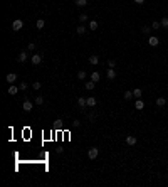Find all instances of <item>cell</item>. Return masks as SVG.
Listing matches in <instances>:
<instances>
[{
    "mask_svg": "<svg viewBox=\"0 0 168 187\" xmlns=\"http://www.w3.org/2000/svg\"><path fill=\"white\" fill-rule=\"evenodd\" d=\"M94 84H96L94 81H86V89H89V91H91V89H94Z\"/></svg>",
    "mask_w": 168,
    "mask_h": 187,
    "instance_id": "d6986e66",
    "label": "cell"
},
{
    "mask_svg": "<svg viewBox=\"0 0 168 187\" xmlns=\"http://www.w3.org/2000/svg\"><path fill=\"white\" fill-rule=\"evenodd\" d=\"M89 29H91V30H96V29H98V22H96V20H91V22H89Z\"/></svg>",
    "mask_w": 168,
    "mask_h": 187,
    "instance_id": "603a6c76",
    "label": "cell"
},
{
    "mask_svg": "<svg viewBox=\"0 0 168 187\" xmlns=\"http://www.w3.org/2000/svg\"><path fill=\"white\" fill-rule=\"evenodd\" d=\"M108 79H116V71H114V67H109L108 69Z\"/></svg>",
    "mask_w": 168,
    "mask_h": 187,
    "instance_id": "52a82bcc",
    "label": "cell"
},
{
    "mask_svg": "<svg viewBox=\"0 0 168 187\" xmlns=\"http://www.w3.org/2000/svg\"><path fill=\"white\" fill-rule=\"evenodd\" d=\"M27 59H29V54H27V52H24V51H22V52L19 54V61H20V63H25Z\"/></svg>",
    "mask_w": 168,
    "mask_h": 187,
    "instance_id": "4fadbf2b",
    "label": "cell"
},
{
    "mask_svg": "<svg viewBox=\"0 0 168 187\" xmlns=\"http://www.w3.org/2000/svg\"><path fill=\"white\" fill-rule=\"evenodd\" d=\"M19 88H20V89H22V91H25V89L29 88V84H27V83H25V81H24V83H20V86H19Z\"/></svg>",
    "mask_w": 168,
    "mask_h": 187,
    "instance_id": "f1b7e54d",
    "label": "cell"
},
{
    "mask_svg": "<svg viewBox=\"0 0 168 187\" xmlns=\"http://www.w3.org/2000/svg\"><path fill=\"white\" fill-rule=\"evenodd\" d=\"M77 105H79L81 108H86L88 106V99L86 98H77Z\"/></svg>",
    "mask_w": 168,
    "mask_h": 187,
    "instance_id": "5bb4252c",
    "label": "cell"
},
{
    "mask_svg": "<svg viewBox=\"0 0 168 187\" xmlns=\"http://www.w3.org/2000/svg\"><path fill=\"white\" fill-rule=\"evenodd\" d=\"M89 63H91L92 66H96V64L99 63V57L96 56V54H91V56H89Z\"/></svg>",
    "mask_w": 168,
    "mask_h": 187,
    "instance_id": "ba28073f",
    "label": "cell"
},
{
    "mask_svg": "<svg viewBox=\"0 0 168 187\" xmlns=\"http://www.w3.org/2000/svg\"><path fill=\"white\" fill-rule=\"evenodd\" d=\"M165 105H166V99L163 98V96L156 98V106H160V108H162V106H165Z\"/></svg>",
    "mask_w": 168,
    "mask_h": 187,
    "instance_id": "30bf717a",
    "label": "cell"
},
{
    "mask_svg": "<svg viewBox=\"0 0 168 187\" xmlns=\"http://www.w3.org/2000/svg\"><path fill=\"white\" fill-rule=\"evenodd\" d=\"M44 26H45V20H44V19H37L35 27H37V29H44Z\"/></svg>",
    "mask_w": 168,
    "mask_h": 187,
    "instance_id": "9a60e30c",
    "label": "cell"
},
{
    "mask_svg": "<svg viewBox=\"0 0 168 187\" xmlns=\"http://www.w3.org/2000/svg\"><path fill=\"white\" fill-rule=\"evenodd\" d=\"M22 108H24V111L25 113H29V111H32V108H34V105H32V101H24V105H22Z\"/></svg>",
    "mask_w": 168,
    "mask_h": 187,
    "instance_id": "8992f818",
    "label": "cell"
},
{
    "mask_svg": "<svg viewBox=\"0 0 168 187\" xmlns=\"http://www.w3.org/2000/svg\"><path fill=\"white\" fill-rule=\"evenodd\" d=\"M24 27V20L22 19H15V20H14V22H12V30H20V29H22Z\"/></svg>",
    "mask_w": 168,
    "mask_h": 187,
    "instance_id": "6da1fadb",
    "label": "cell"
},
{
    "mask_svg": "<svg viewBox=\"0 0 168 187\" xmlns=\"http://www.w3.org/2000/svg\"><path fill=\"white\" fill-rule=\"evenodd\" d=\"M135 108H136V110H143V108H145V103H143V101H141V98H140V99H138V101H136V103H135Z\"/></svg>",
    "mask_w": 168,
    "mask_h": 187,
    "instance_id": "ac0fdd59",
    "label": "cell"
},
{
    "mask_svg": "<svg viewBox=\"0 0 168 187\" xmlns=\"http://www.w3.org/2000/svg\"><path fill=\"white\" fill-rule=\"evenodd\" d=\"M108 66H109V67H114V66H116V61L109 59V61H108Z\"/></svg>",
    "mask_w": 168,
    "mask_h": 187,
    "instance_id": "1f68e13d",
    "label": "cell"
},
{
    "mask_svg": "<svg viewBox=\"0 0 168 187\" xmlns=\"http://www.w3.org/2000/svg\"><path fill=\"white\" fill-rule=\"evenodd\" d=\"M99 79H101V74L98 73V71H94V73L91 74V81H94V83H98Z\"/></svg>",
    "mask_w": 168,
    "mask_h": 187,
    "instance_id": "7c38bea8",
    "label": "cell"
},
{
    "mask_svg": "<svg viewBox=\"0 0 168 187\" xmlns=\"http://www.w3.org/2000/svg\"><path fill=\"white\" fill-rule=\"evenodd\" d=\"M135 2H136L138 5H143V3H145V0H135Z\"/></svg>",
    "mask_w": 168,
    "mask_h": 187,
    "instance_id": "836d02e7",
    "label": "cell"
},
{
    "mask_svg": "<svg viewBox=\"0 0 168 187\" xmlns=\"http://www.w3.org/2000/svg\"><path fill=\"white\" fill-rule=\"evenodd\" d=\"M19 89H20V88H17V86L10 84V86H9V91H7V93H9V95H17V93H19Z\"/></svg>",
    "mask_w": 168,
    "mask_h": 187,
    "instance_id": "9c48e42d",
    "label": "cell"
},
{
    "mask_svg": "<svg viewBox=\"0 0 168 187\" xmlns=\"http://www.w3.org/2000/svg\"><path fill=\"white\" fill-rule=\"evenodd\" d=\"M160 22H162V27H168V17H163Z\"/></svg>",
    "mask_w": 168,
    "mask_h": 187,
    "instance_id": "4316f807",
    "label": "cell"
},
{
    "mask_svg": "<svg viewBox=\"0 0 168 187\" xmlns=\"http://www.w3.org/2000/svg\"><path fill=\"white\" fill-rule=\"evenodd\" d=\"M141 32H143L145 35H148V34H150V27H146V26H145V27H141Z\"/></svg>",
    "mask_w": 168,
    "mask_h": 187,
    "instance_id": "4dcf8cb0",
    "label": "cell"
},
{
    "mask_svg": "<svg viewBox=\"0 0 168 187\" xmlns=\"http://www.w3.org/2000/svg\"><path fill=\"white\" fill-rule=\"evenodd\" d=\"M77 78H79V79H86V71H77Z\"/></svg>",
    "mask_w": 168,
    "mask_h": 187,
    "instance_id": "cb8c5ba5",
    "label": "cell"
},
{
    "mask_svg": "<svg viewBox=\"0 0 168 187\" xmlns=\"http://www.w3.org/2000/svg\"><path fill=\"white\" fill-rule=\"evenodd\" d=\"M76 30H77V34H79V35H83L84 32H86V27H84V26H77Z\"/></svg>",
    "mask_w": 168,
    "mask_h": 187,
    "instance_id": "7402d4cb",
    "label": "cell"
},
{
    "mask_svg": "<svg viewBox=\"0 0 168 187\" xmlns=\"http://www.w3.org/2000/svg\"><path fill=\"white\" fill-rule=\"evenodd\" d=\"M5 79H7L9 84H14V83L17 81V74H15V73H9V74L5 76Z\"/></svg>",
    "mask_w": 168,
    "mask_h": 187,
    "instance_id": "277c9868",
    "label": "cell"
},
{
    "mask_svg": "<svg viewBox=\"0 0 168 187\" xmlns=\"http://www.w3.org/2000/svg\"><path fill=\"white\" fill-rule=\"evenodd\" d=\"M32 88L37 91V89H41V88H42V83H41V81H34V83H32Z\"/></svg>",
    "mask_w": 168,
    "mask_h": 187,
    "instance_id": "44dd1931",
    "label": "cell"
},
{
    "mask_svg": "<svg viewBox=\"0 0 168 187\" xmlns=\"http://www.w3.org/2000/svg\"><path fill=\"white\" fill-rule=\"evenodd\" d=\"M30 63L34 64V66H39V64L42 63V54H32V57H30Z\"/></svg>",
    "mask_w": 168,
    "mask_h": 187,
    "instance_id": "3957f363",
    "label": "cell"
},
{
    "mask_svg": "<svg viewBox=\"0 0 168 187\" xmlns=\"http://www.w3.org/2000/svg\"><path fill=\"white\" fill-rule=\"evenodd\" d=\"M160 27H162V22H158V20H155L151 26V29H160Z\"/></svg>",
    "mask_w": 168,
    "mask_h": 187,
    "instance_id": "83f0119b",
    "label": "cell"
},
{
    "mask_svg": "<svg viewBox=\"0 0 168 187\" xmlns=\"http://www.w3.org/2000/svg\"><path fill=\"white\" fill-rule=\"evenodd\" d=\"M98 155H99V150L96 148V147H91V148L88 150V157L91 160H94V159H98Z\"/></svg>",
    "mask_w": 168,
    "mask_h": 187,
    "instance_id": "7a4b0ae2",
    "label": "cell"
},
{
    "mask_svg": "<svg viewBox=\"0 0 168 187\" xmlns=\"http://www.w3.org/2000/svg\"><path fill=\"white\" fill-rule=\"evenodd\" d=\"M44 103V98L42 96H35V105H42Z\"/></svg>",
    "mask_w": 168,
    "mask_h": 187,
    "instance_id": "484cf974",
    "label": "cell"
},
{
    "mask_svg": "<svg viewBox=\"0 0 168 187\" xmlns=\"http://www.w3.org/2000/svg\"><path fill=\"white\" fill-rule=\"evenodd\" d=\"M124 99H131V98H133V93H131V91H124Z\"/></svg>",
    "mask_w": 168,
    "mask_h": 187,
    "instance_id": "d4e9b609",
    "label": "cell"
},
{
    "mask_svg": "<svg viewBox=\"0 0 168 187\" xmlns=\"http://www.w3.org/2000/svg\"><path fill=\"white\" fill-rule=\"evenodd\" d=\"M79 20H81V22H86V20H88V14H81V15H79Z\"/></svg>",
    "mask_w": 168,
    "mask_h": 187,
    "instance_id": "f546056e",
    "label": "cell"
},
{
    "mask_svg": "<svg viewBox=\"0 0 168 187\" xmlns=\"http://www.w3.org/2000/svg\"><path fill=\"white\" fill-rule=\"evenodd\" d=\"M136 142H138V140H136V136H135V135H128L126 136V143L130 147H135V145H136Z\"/></svg>",
    "mask_w": 168,
    "mask_h": 187,
    "instance_id": "5b68a950",
    "label": "cell"
},
{
    "mask_svg": "<svg viewBox=\"0 0 168 187\" xmlns=\"http://www.w3.org/2000/svg\"><path fill=\"white\" fill-rule=\"evenodd\" d=\"M29 51H35V44H34V42H30V44H29Z\"/></svg>",
    "mask_w": 168,
    "mask_h": 187,
    "instance_id": "d6a6232c",
    "label": "cell"
},
{
    "mask_svg": "<svg viewBox=\"0 0 168 187\" xmlns=\"http://www.w3.org/2000/svg\"><path fill=\"white\" fill-rule=\"evenodd\" d=\"M96 103H98V101H96V98H92V96H89V98H88V106L89 108L96 106Z\"/></svg>",
    "mask_w": 168,
    "mask_h": 187,
    "instance_id": "2e32d148",
    "label": "cell"
},
{
    "mask_svg": "<svg viewBox=\"0 0 168 187\" xmlns=\"http://www.w3.org/2000/svg\"><path fill=\"white\" fill-rule=\"evenodd\" d=\"M133 96H135V98H138V99H140L141 96H143V91H141L140 88H136V89H135V91H133Z\"/></svg>",
    "mask_w": 168,
    "mask_h": 187,
    "instance_id": "e0dca14e",
    "label": "cell"
},
{
    "mask_svg": "<svg viewBox=\"0 0 168 187\" xmlns=\"http://www.w3.org/2000/svg\"><path fill=\"white\" fill-rule=\"evenodd\" d=\"M74 2H76V5H77V7H84V5H88L89 0H74Z\"/></svg>",
    "mask_w": 168,
    "mask_h": 187,
    "instance_id": "ffe728a7",
    "label": "cell"
},
{
    "mask_svg": "<svg viewBox=\"0 0 168 187\" xmlns=\"http://www.w3.org/2000/svg\"><path fill=\"white\" fill-rule=\"evenodd\" d=\"M148 42H150V46H158V44H160L158 37H155V35H151V37L148 39Z\"/></svg>",
    "mask_w": 168,
    "mask_h": 187,
    "instance_id": "8fae6325",
    "label": "cell"
}]
</instances>
